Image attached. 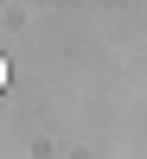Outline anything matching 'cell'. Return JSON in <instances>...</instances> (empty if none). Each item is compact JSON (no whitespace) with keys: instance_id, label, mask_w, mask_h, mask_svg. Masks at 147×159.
<instances>
[{"instance_id":"6da1fadb","label":"cell","mask_w":147,"mask_h":159,"mask_svg":"<svg viewBox=\"0 0 147 159\" xmlns=\"http://www.w3.org/2000/svg\"><path fill=\"white\" fill-rule=\"evenodd\" d=\"M0 89H7V57H0Z\"/></svg>"}]
</instances>
